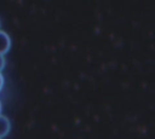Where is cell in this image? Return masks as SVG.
I'll list each match as a JSON object with an SVG mask.
<instances>
[{"label":"cell","instance_id":"obj_1","mask_svg":"<svg viewBox=\"0 0 155 139\" xmlns=\"http://www.w3.org/2000/svg\"><path fill=\"white\" fill-rule=\"evenodd\" d=\"M11 48V37L4 30H0V54H5Z\"/></svg>","mask_w":155,"mask_h":139},{"label":"cell","instance_id":"obj_2","mask_svg":"<svg viewBox=\"0 0 155 139\" xmlns=\"http://www.w3.org/2000/svg\"><path fill=\"white\" fill-rule=\"evenodd\" d=\"M11 131V122L8 120V117L0 115V138L2 139L4 137H6Z\"/></svg>","mask_w":155,"mask_h":139},{"label":"cell","instance_id":"obj_3","mask_svg":"<svg viewBox=\"0 0 155 139\" xmlns=\"http://www.w3.org/2000/svg\"><path fill=\"white\" fill-rule=\"evenodd\" d=\"M5 64H6V60H5V56L0 54V73H1V70L5 68Z\"/></svg>","mask_w":155,"mask_h":139},{"label":"cell","instance_id":"obj_4","mask_svg":"<svg viewBox=\"0 0 155 139\" xmlns=\"http://www.w3.org/2000/svg\"><path fill=\"white\" fill-rule=\"evenodd\" d=\"M2 87H4V76H2V74L0 73V92H1Z\"/></svg>","mask_w":155,"mask_h":139},{"label":"cell","instance_id":"obj_5","mask_svg":"<svg viewBox=\"0 0 155 139\" xmlns=\"http://www.w3.org/2000/svg\"><path fill=\"white\" fill-rule=\"evenodd\" d=\"M1 110H2V106H1V102H0V115H1Z\"/></svg>","mask_w":155,"mask_h":139},{"label":"cell","instance_id":"obj_6","mask_svg":"<svg viewBox=\"0 0 155 139\" xmlns=\"http://www.w3.org/2000/svg\"><path fill=\"white\" fill-rule=\"evenodd\" d=\"M0 139H1V138H0Z\"/></svg>","mask_w":155,"mask_h":139}]
</instances>
